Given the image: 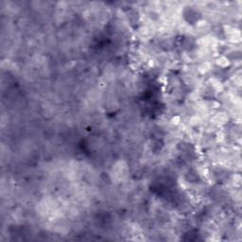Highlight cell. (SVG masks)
<instances>
[{"instance_id": "cell-2", "label": "cell", "mask_w": 242, "mask_h": 242, "mask_svg": "<svg viewBox=\"0 0 242 242\" xmlns=\"http://www.w3.org/2000/svg\"><path fill=\"white\" fill-rule=\"evenodd\" d=\"M181 121H182L181 116H178V114H176V116H173L172 117H171V119H170L171 124H173V125H175V126L179 125V124L181 123Z\"/></svg>"}, {"instance_id": "cell-1", "label": "cell", "mask_w": 242, "mask_h": 242, "mask_svg": "<svg viewBox=\"0 0 242 242\" xmlns=\"http://www.w3.org/2000/svg\"><path fill=\"white\" fill-rule=\"evenodd\" d=\"M216 65H218L219 67H227V66L230 65V62H229V60L226 58L224 56H220L219 58L216 61Z\"/></svg>"}]
</instances>
